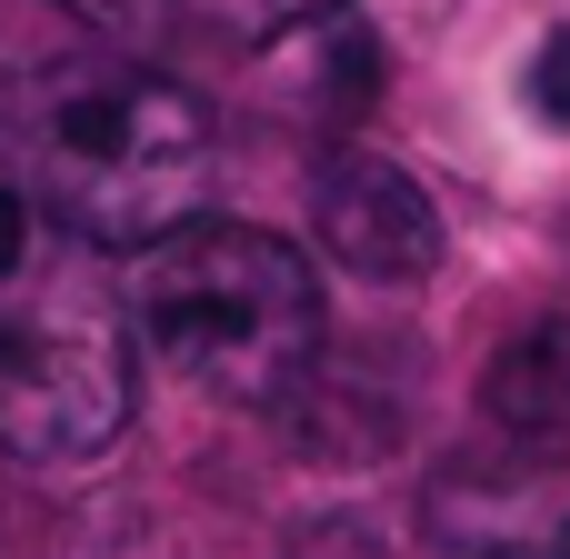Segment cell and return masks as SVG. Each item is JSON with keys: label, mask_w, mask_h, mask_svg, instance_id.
I'll return each mask as SVG.
<instances>
[{"label": "cell", "mask_w": 570, "mask_h": 559, "mask_svg": "<svg viewBox=\"0 0 570 559\" xmlns=\"http://www.w3.org/2000/svg\"><path fill=\"white\" fill-rule=\"evenodd\" d=\"M481 400H491V420H501L511 440H570V310L531 320V330L491 360Z\"/></svg>", "instance_id": "5b68a950"}, {"label": "cell", "mask_w": 570, "mask_h": 559, "mask_svg": "<svg viewBox=\"0 0 570 559\" xmlns=\"http://www.w3.org/2000/svg\"><path fill=\"white\" fill-rule=\"evenodd\" d=\"M70 10H90V20H120V0H70Z\"/></svg>", "instance_id": "9c48e42d"}, {"label": "cell", "mask_w": 570, "mask_h": 559, "mask_svg": "<svg viewBox=\"0 0 570 559\" xmlns=\"http://www.w3.org/2000/svg\"><path fill=\"white\" fill-rule=\"evenodd\" d=\"M491 559H531V550H491Z\"/></svg>", "instance_id": "30bf717a"}, {"label": "cell", "mask_w": 570, "mask_h": 559, "mask_svg": "<svg viewBox=\"0 0 570 559\" xmlns=\"http://www.w3.org/2000/svg\"><path fill=\"white\" fill-rule=\"evenodd\" d=\"M531 110H541L551 130H570V30H551L541 60H531Z\"/></svg>", "instance_id": "52a82bcc"}, {"label": "cell", "mask_w": 570, "mask_h": 559, "mask_svg": "<svg viewBox=\"0 0 570 559\" xmlns=\"http://www.w3.org/2000/svg\"><path fill=\"white\" fill-rule=\"evenodd\" d=\"M0 140H10L20 200L90 250L170 240L210 190V110L120 50L40 60L0 100Z\"/></svg>", "instance_id": "6da1fadb"}, {"label": "cell", "mask_w": 570, "mask_h": 559, "mask_svg": "<svg viewBox=\"0 0 570 559\" xmlns=\"http://www.w3.org/2000/svg\"><path fill=\"white\" fill-rule=\"evenodd\" d=\"M170 10H190V20L220 30V40H281V30H301V20H321L331 0H170Z\"/></svg>", "instance_id": "8992f818"}, {"label": "cell", "mask_w": 570, "mask_h": 559, "mask_svg": "<svg viewBox=\"0 0 570 559\" xmlns=\"http://www.w3.org/2000/svg\"><path fill=\"white\" fill-rule=\"evenodd\" d=\"M30 260V200H20V180H0V280Z\"/></svg>", "instance_id": "ba28073f"}, {"label": "cell", "mask_w": 570, "mask_h": 559, "mask_svg": "<svg viewBox=\"0 0 570 559\" xmlns=\"http://www.w3.org/2000/svg\"><path fill=\"white\" fill-rule=\"evenodd\" d=\"M130 320L150 360L230 410H281L321 360V270L301 240L250 220H180L130 270Z\"/></svg>", "instance_id": "7a4b0ae2"}, {"label": "cell", "mask_w": 570, "mask_h": 559, "mask_svg": "<svg viewBox=\"0 0 570 559\" xmlns=\"http://www.w3.org/2000/svg\"><path fill=\"white\" fill-rule=\"evenodd\" d=\"M130 420V330L100 290L40 280L0 300V450L10 460H90Z\"/></svg>", "instance_id": "3957f363"}, {"label": "cell", "mask_w": 570, "mask_h": 559, "mask_svg": "<svg viewBox=\"0 0 570 559\" xmlns=\"http://www.w3.org/2000/svg\"><path fill=\"white\" fill-rule=\"evenodd\" d=\"M311 230H321V250L351 280H431L441 270V210L381 150H321V170H311Z\"/></svg>", "instance_id": "277c9868"}, {"label": "cell", "mask_w": 570, "mask_h": 559, "mask_svg": "<svg viewBox=\"0 0 570 559\" xmlns=\"http://www.w3.org/2000/svg\"><path fill=\"white\" fill-rule=\"evenodd\" d=\"M561 559H570V530H561Z\"/></svg>", "instance_id": "8fae6325"}]
</instances>
